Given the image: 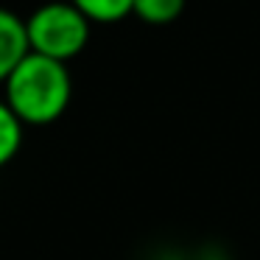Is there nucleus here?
Wrapping results in <instances>:
<instances>
[{
    "label": "nucleus",
    "instance_id": "6",
    "mask_svg": "<svg viewBox=\"0 0 260 260\" xmlns=\"http://www.w3.org/2000/svg\"><path fill=\"white\" fill-rule=\"evenodd\" d=\"M187 0H135L132 14L148 25H168L182 17Z\"/></svg>",
    "mask_w": 260,
    "mask_h": 260
},
{
    "label": "nucleus",
    "instance_id": "4",
    "mask_svg": "<svg viewBox=\"0 0 260 260\" xmlns=\"http://www.w3.org/2000/svg\"><path fill=\"white\" fill-rule=\"evenodd\" d=\"M81 14H84L90 23L98 25H112L120 23L132 14L135 9V0H70Z\"/></svg>",
    "mask_w": 260,
    "mask_h": 260
},
{
    "label": "nucleus",
    "instance_id": "7",
    "mask_svg": "<svg viewBox=\"0 0 260 260\" xmlns=\"http://www.w3.org/2000/svg\"><path fill=\"white\" fill-rule=\"evenodd\" d=\"M202 260H230V257H202Z\"/></svg>",
    "mask_w": 260,
    "mask_h": 260
},
{
    "label": "nucleus",
    "instance_id": "5",
    "mask_svg": "<svg viewBox=\"0 0 260 260\" xmlns=\"http://www.w3.org/2000/svg\"><path fill=\"white\" fill-rule=\"evenodd\" d=\"M23 129H25V123L0 98V168L17 157L20 146H23Z\"/></svg>",
    "mask_w": 260,
    "mask_h": 260
},
{
    "label": "nucleus",
    "instance_id": "3",
    "mask_svg": "<svg viewBox=\"0 0 260 260\" xmlns=\"http://www.w3.org/2000/svg\"><path fill=\"white\" fill-rule=\"evenodd\" d=\"M31 53L25 20L17 17L12 9L0 6V87L9 81V76L20 68L25 56Z\"/></svg>",
    "mask_w": 260,
    "mask_h": 260
},
{
    "label": "nucleus",
    "instance_id": "1",
    "mask_svg": "<svg viewBox=\"0 0 260 260\" xmlns=\"http://www.w3.org/2000/svg\"><path fill=\"white\" fill-rule=\"evenodd\" d=\"M73 98V79L64 62L28 53L3 84V101L25 126H48L64 115Z\"/></svg>",
    "mask_w": 260,
    "mask_h": 260
},
{
    "label": "nucleus",
    "instance_id": "2",
    "mask_svg": "<svg viewBox=\"0 0 260 260\" xmlns=\"http://www.w3.org/2000/svg\"><path fill=\"white\" fill-rule=\"evenodd\" d=\"M92 23L70 3V0H51L42 3L25 17L31 53L56 59L68 64L90 42Z\"/></svg>",
    "mask_w": 260,
    "mask_h": 260
}]
</instances>
